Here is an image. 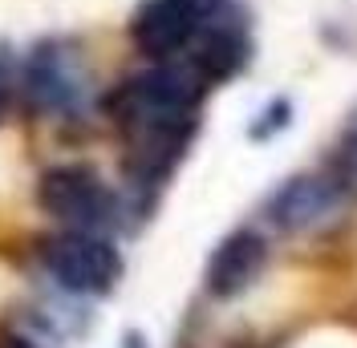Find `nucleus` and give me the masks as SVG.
<instances>
[{
    "label": "nucleus",
    "mask_w": 357,
    "mask_h": 348,
    "mask_svg": "<svg viewBox=\"0 0 357 348\" xmlns=\"http://www.w3.org/2000/svg\"><path fill=\"white\" fill-rule=\"evenodd\" d=\"M207 86L183 57L175 61H151L130 77H122L106 97V113L118 130L134 138L146 130L178 126V122H199V102Z\"/></svg>",
    "instance_id": "1"
},
{
    "label": "nucleus",
    "mask_w": 357,
    "mask_h": 348,
    "mask_svg": "<svg viewBox=\"0 0 357 348\" xmlns=\"http://www.w3.org/2000/svg\"><path fill=\"white\" fill-rule=\"evenodd\" d=\"M4 348H37V345H29V340H21V336H8V340H4Z\"/></svg>",
    "instance_id": "13"
},
{
    "label": "nucleus",
    "mask_w": 357,
    "mask_h": 348,
    "mask_svg": "<svg viewBox=\"0 0 357 348\" xmlns=\"http://www.w3.org/2000/svg\"><path fill=\"white\" fill-rule=\"evenodd\" d=\"M122 348H146V340H142V332H126V340H122Z\"/></svg>",
    "instance_id": "12"
},
{
    "label": "nucleus",
    "mask_w": 357,
    "mask_h": 348,
    "mask_svg": "<svg viewBox=\"0 0 357 348\" xmlns=\"http://www.w3.org/2000/svg\"><path fill=\"white\" fill-rule=\"evenodd\" d=\"M289 113H292L289 102H272V106L260 113V122L252 126V138H272L276 130H284V126H289Z\"/></svg>",
    "instance_id": "9"
},
{
    "label": "nucleus",
    "mask_w": 357,
    "mask_h": 348,
    "mask_svg": "<svg viewBox=\"0 0 357 348\" xmlns=\"http://www.w3.org/2000/svg\"><path fill=\"white\" fill-rule=\"evenodd\" d=\"M13 97H17V61L0 45V118H4V109L13 106Z\"/></svg>",
    "instance_id": "10"
},
{
    "label": "nucleus",
    "mask_w": 357,
    "mask_h": 348,
    "mask_svg": "<svg viewBox=\"0 0 357 348\" xmlns=\"http://www.w3.org/2000/svg\"><path fill=\"white\" fill-rule=\"evenodd\" d=\"M227 4L231 0H142L130 17V41L151 61H175Z\"/></svg>",
    "instance_id": "5"
},
{
    "label": "nucleus",
    "mask_w": 357,
    "mask_h": 348,
    "mask_svg": "<svg viewBox=\"0 0 357 348\" xmlns=\"http://www.w3.org/2000/svg\"><path fill=\"white\" fill-rule=\"evenodd\" d=\"M341 150L357 162V109H354V118H349V126H345V134H341Z\"/></svg>",
    "instance_id": "11"
},
{
    "label": "nucleus",
    "mask_w": 357,
    "mask_h": 348,
    "mask_svg": "<svg viewBox=\"0 0 357 348\" xmlns=\"http://www.w3.org/2000/svg\"><path fill=\"white\" fill-rule=\"evenodd\" d=\"M345 203H349L345 178H337V174H296V178L280 182L272 191L264 215L276 231L305 235V231H317L329 219H337L345 211Z\"/></svg>",
    "instance_id": "6"
},
{
    "label": "nucleus",
    "mask_w": 357,
    "mask_h": 348,
    "mask_svg": "<svg viewBox=\"0 0 357 348\" xmlns=\"http://www.w3.org/2000/svg\"><path fill=\"white\" fill-rule=\"evenodd\" d=\"M49 280L66 296H106L122 280V255L102 231H73L49 235L41 247Z\"/></svg>",
    "instance_id": "4"
},
{
    "label": "nucleus",
    "mask_w": 357,
    "mask_h": 348,
    "mask_svg": "<svg viewBox=\"0 0 357 348\" xmlns=\"http://www.w3.org/2000/svg\"><path fill=\"white\" fill-rule=\"evenodd\" d=\"M37 207L73 231H102V235L122 219L118 195L102 182V174L82 166V162L45 171L37 182Z\"/></svg>",
    "instance_id": "3"
},
{
    "label": "nucleus",
    "mask_w": 357,
    "mask_h": 348,
    "mask_svg": "<svg viewBox=\"0 0 357 348\" xmlns=\"http://www.w3.org/2000/svg\"><path fill=\"white\" fill-rule=\"evenodd\" d=\"M248 57H252V29H248V17L236 4L215 13L207 21V29L195 37V45L183 53V61L199 73V81L207 89L220 86V81H231L248 65Z\"/></svg>",
    "instance_id": "7"
},
{
    "label": "nucleus",
    "mask_w": 357,
    "mask_h": 348,
    "mask_svg": "<svg viewBox=\"0 0 357 348\" xmlns=\"http://www.w3.org/2000/svg\"><path fill=\"white\" fill-rule=\"evenodd\" d=\"M86 65L77 45L66 37H45L17 61V97L41 118H69L86 106Z\"/></svg>",
    "instance_id": "2"
},
{
    "label": "nucleus",
    "mask_w": 357,
    "mask_h": 348,
    "mask_svg": "<svg viewBox=\"0 0 357 348\" xmlns=\"http://www.w3.org/2000/svg\"><path fill=\"white\" fill-rule=\"evenodd\" d=\"M264 263H268V239L260 231H252V227H240L227 239H220V247L211 251V260H207V292L215 300H236L260 280Z\"/></svg>",
    "instance_id": "8"
}]
</instances>
